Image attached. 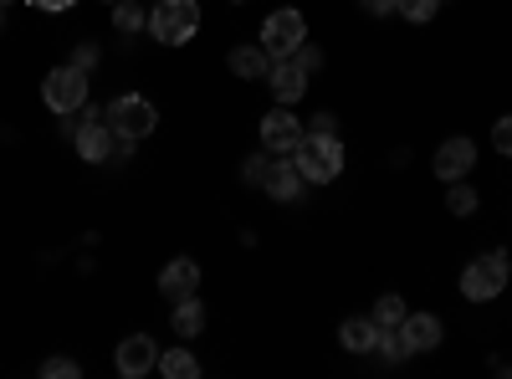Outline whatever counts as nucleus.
<instances>
[{"instance_id":"1","label":"nucleus","mask_w":512,"mask_h":379,"mask_svg":"<svg viewBox=\"0 0 512 379\" xmlns=\"http://www.w3.org/2000/svg\"><path fill=\"white\" fill-rule=\"evenodd\" d=\"M292 159H297V170H303L308 185H333L344 175V144H338V134H303Z\"/></svg>"},{"instance_id":"2","label":"nucleus","mask_w":512,"mask_h":379,"mask_svg":"<svg viewBox=\"0 0 512 379\" xmlns=\"http://www.w3.org/2000/svg\"><path fill=\"white\" fill-rule=\"evenodd\" d=\"M149 31L159 47H185L200 31V0H159L149 11Z\"/></svg>"},{"instance_id":"3","label":"nucleus","mask_w":512,"mask_h":379,"mask_svg":"<svg viewBox=\"0 0 512 379\" xmlns=\"http://www.w3.org/2000/svg\"><path fill=\"white\" fill-rule=\"evenodd\" d=\"M507 272H512L507 251H487V257H477L472 267L461 272V298H466V303H492V298H502Z\"/></svg>"},{"instance_id":"4","label":"nucleus","mask_w":512,"mask_h":379,"mask_svg":"<svg viewBox=\"0 0 512 379\" xmlns=\"http://www.w3.org/2000/svg\"><path fill=\"white\" fill-rule=\"evenodd\" d=\"M103 118H108V129H113L118 139H149V134L159 129V108H154L149 98H139V93L113 98V103L103 108Z\"/></svg>"},{"instance_id":"5","label":"nucleus","mask_w":512,"mask_h":379,"mask_svg":"<svg viewBox=\"0 0 512 379\" xmlns=\"http://www.w3.org/2000/svg\"><path fill=\"white\" fill-rule=\"evenodd\" d=\"M41 103H47L52 113H77L82 103H88V72H77L72 62L52 67L47 77H41Z\"/></svg>"},{"instance_id":"6","label":"nucleus","mask_w":512,"mask_h":379,"mask_svg":"<svg viewBox=\"0 0 512 379\" xmlns=\"http://www.w3.org/2000/svg\"><path fill=\"white\" fill-rule=\"evenodd\" d=\"M303 41H308V16L297 11V6H282V11H272V16L262 21V47H267L277 62L292 57Z\"/></svg>"},{"instance_id":"7","label":"nucleus","mask_w":512,"mask_h":379,"mask_svg":"<svg viewBox=\"0 0 512 379\" xmlns=\"http://www.w3.org/2000/svg\"><path fill=\"white\" fill-rule=\"evenodd\" d=\"M303 123H297V113L287 108V103H277L267 118H262V149L267 154H292L297 144H303Z\"/></svg>"},{"instance_id":"8","label":"nucleus","mask_w":512,"mask_h":379,"mask_svg":"<svg viewBox=\"0 0 512 379\" xmlns=\"http://www.w3.org/2000/svg\"><path fill=\"white\" fill-rule=\"evenodd\" d=\"M472 164H477V144L466 139V134H456V139H446L441 149H436V159H431V170H436V180H466L472 175Z\"/></svg>"},{"instance_id":"9","label":"nucleus","mask_w":512,"mask_h":379,"mask_svg":"<svg viewBox=\"0 0 512 379\" xmlns=\"http://www.w3.org/2000/svg\"><path fill=\"white\" fill-rule=\"evenodd\" d=\"M113 364H118L123 379H139V374L159 369V344L149 339V333H128V339L118 344V354H113Z\"/></svg>"},{"instance_id":"10","label":"nucleus","mask_w":512,"mask_h":379,"mask_svg":"<svg viewBox=\"0 0 512 379\" xmlns=\"http://www.w3.org/2000/svg\"><path fill=\"white\" fill-rule=\"evenodd\" d=\"M195 287H200V262H195V257H175V262H164V272H159V298H164V303L190 298Z\"/></svg>"},{"instance_id":"11","label":"nucleus","mask_w":512,"mask_h":379,"mask_svg":"<svg viewBox=\"0 0 512 379\" xmlns=\"http://www.w3.org/2000/svg\"><path fill=\"white\" fill-rule=\"evenodd\" d=\"M441 318L436 313H405L400 318V339H405V349L410 354H431V349H441Z\"/></svg>"},{"instance_id":"12","label":"nucleus","mask_w":512,"mask_h":379,"mask_svg":"<svg viewBox=\"0 0 512 379\" xmlns=\"http://www.w3.org/2000/svg\"><path fill=\"white\" fill-rule=\"evenodd\" d=\"M72 144H77V154L88 159V164H108L113 149H118V134L108 129V118H98V123H82Z\"/></svg>"},{"instance_id":"13","label":"nucleus","mask_w":512,"mask_h":379,"mask_svg":"<svg viewBox=\"0 0 512 379\" xmlns=\"http://www.w3.org/2000/svg\"><path fill=\"white\" fill-rule=\"evenodd\" d=\"M303 170H297V159L292 154H282V159H272V170H267V180H262V190L272 195V200H297L303 195Z\"/></svg>"},{"instance_id":"14","label":"nucleus","mask_w":512,"mask_h":379,"mask_svg":"<svg viewBox=\"0 0 512 379\" xmlns=\"http://www.w3.org/2000/svg\"><path fill=\"white\" fill-rule=\"evenodd\" d=\"M267 82H272V98L277 103H297V98H303L308 93V72L303 67H297L292 57H282V62H272V72H267Z\"/></svg>"},{"instance_id":"15","label":"nucleus","mask_w":512,"mask_h":379,"mask_svg":"<svg viewBox=\"0 0 512 379\" xmlns=\"http://www.w3.org/2000/svg\"><path fill=\"white\" fill-rule=\"evenodd\" d=\"M338 344H344L349 354H369V349L379 344L374 318H344V323H338Z\"/></svg>"},{"instance_id":"16","label":"nucleus","mask_w":512,"mask_h":379,"mask_svg":"<svg viewBox=\"0 0 512 379\" xmlns=\"http://www.w3.org/2000/svg\"><path fill=\"white\" fill-rule=\"evenodd\" d=\"M226 62H231V72H236V77H246V82H251V77H267L277 57H272L267 47H231V57H226Z\"/></svg>"},{"instance_id":"17","label":"nucleus","mask_w":512,"mask_h":379,"mask_svg":"<svg viewBox=\"0 0 512 379\" xmlns=\"http://www.w3.org/2000/svg\"><path fill=\"white\" fill-rule=\"evenodd\" d=\"M169 323H175L180 339H200V328H205V308H200L195 292H190V298H180V303H169Z\"/></svg>"},{"instance_id":"18","label":"nucleus","mask_w":512,"mask_h":379,"mask_svg":"<svg viewBox=\"0 0 512 379\" xmlns=\"http://www.w3.org/2000/svg\"><path fill=\"white\" fill-rule=\"evenodd\" d=\"M159 374H164V379H195V374H200V359H195L190 349L175 344V349L159 354Z\"/></svg>"},{"instance_id":"19","label":"nucleus","mask_w":512,"mask_h":379,"mask_svg":"<svg viewBox=\"0 0 512 379\" xmlns=\"http://www.w3.org/2000/svg\"><path fill=\"white\" fill-rule=\"evenodd\" d=\"M477 190L472 185H466V180H451L446 185V210H451V216H477Z\"/></svg>"},{"instance_id":"20","label":"nucleus","mask_w":512,"mask_h":379,"mask_svg":"<svg viewBox=\"0 0 512 379\" xmlns=\"http://www.w3.org/2000/svg\"><path fill=\"white\" fill-rule=\"evenodd\" d=\"M410 308H405V298H400V292H384V298L374 303V328H400V318H405Z\"/></svg>"},{"instance_id":"21","label":"nucleus","mask_w":512,"mask_h":379,"mask_svg":"<svg viewBox=\"0 0 512 379\" xmlns=\"http://www.w3.org/2000/svg\"><path fill=\"white\" fill-rule=\"evenodd\" d=\"M113 26H118L123 36H134V31H144V26H149V11H144V6H134V0H118V6H113Z\"/></svg>"},{"instance_id":"22","label":"nucleus","mask_w":512,"mask_h":379,"mask_svg":"<svg viewBox=\"0 0 512 379\" xmlns=\"http://www.w3.org/2000/svg\"><path fill=\"white\" fill-rule=\"evenodd\" d=\"M395 11H400L405 21L425 26V21H436V11H441V0H395Z\"/></svg>"},{"instance_id":"23","label":"nucleus","mask_w":512,"mask_h":379,"mask_svg":"<svg viewBox=\"0 0 512 379\" xmlns=\"http://www.w3.org/2000/svg\"><path fill=\"white\" fill-rule=\"evenodd\" d=\"M390 364H400V359H410V349H405V339H400V328H379V344H374Z\"/></svg>"},{"instance_id":"24","label":"nucleus","mask_w":512,"mask_h":379,"mask_svg":"<svg viewBox=\"0 0 512 379\" xmlns=\"http://www.w3.org/2000/svg\"><path fill=\"white\" fill-rule=\"evenodd\" d=\"M82 364L67 359V354H52V359H41V379H77Z\"/></svg>"},{"instance_id":"25","label":"nucleus","mask_w":512,"mask_h":379,"mask_svg":"<svg viewBox=\"0 0 512 379\" xmlns=\"http://www.w3.org/2000/svg\"><path fill=\"white\" fill-rule=\"evenodd\" d=\"M267 170H272V154H267V149H262V154H246L241 180H246V185H262V180H267Z\"/></svg>"},{"instance_id":"26","label":"nucleus","mask_w":512,"mask_h":379,"mask_svg":"<svg viewBox=\"0 0 512 379\" xmlns=\"http://www.w3.org/2000/svg\"><path fill=\"white\" fill-rule=\"evenodd\" d=\"M292 62H297V67H303V72L313 77V72L323 67V47H313V41H303V47H297V52H292Z\"/></svg>"},{"instance_id":"27","label":"nucleus","mask_w":512,"mask_h":379,"mask_svg":"<svg viewBox=\"0 0 512 379\" xmlns=\"http://www.w3.org/2000/svg\"><path fill=\"white\" fill-rule=\"evenodd\" d=\"M492 144H497V154H507V159H512V113L492 123Z\"/></svg>"},{"instance_id":"28","label":"nucleus","mask_w":512,"mask_h":379,"mask_svg":"<svg viewBox=\"0 0 512 379\" xmlns=\"http://www.w3.org/2000/svg\"><path fill=\"white\" fill-rule=\"evenodd\" d=\"M98 57H103V52L93 47V41H82V47L72 52V67H77V72H93V67H98Z\"/></svg>"},{"instance_id":"29","label":"nucleus","mask_w":512,"mask_h":379,"mask_svg":"<svg viewBox=\"0 0 512 379\" xmlns=\"http://www.w3.org/2000/svg\"><path fill=\"white\" fill-rule=\"evenodd\" d=\"M303 129H308V134H338V118H333V113H313Z\"/></svg>"},{"instance_id":"30","label":"nucleus","mask_w":512,"mask_h":379,"mask_svg":"<svg viewBox=\"0 0 512 379\" xmlns=\"http://www.w3.org/2000/svg\"><path fill=\"white\" fill-rule=\"evenodd\" d=\"M359 11H364V16H390L395 0H359Z\"/></svg>"},{"instance_id":"31","label":"nucleus","mask_w":512,"mask_h":379,"mask_svg":"<svg viewBox=\"0 0 512 379\" xmlns=\"http://www.w3.org/2000/svg\"><path fill=\"white\" fill-rule=\"evenodd\" d=\"M31 6H36V11H72L77 0H31Z\"/></svg>"},{"instance_id":"32","label":"nucleus","mask_w":512,"mask_h":379,"mask_svg":"<svg viewBox=\"0 0 512 379\" xmlns=\"http://www.w3.org/2000/svg\"><path fill=\"white\" fill-rule=\"evenodd\" d=\"M6 6H16V0H0V11H6Z\"/></svg>"},{"instance_id":"33","label":"nucleus","mask_w":512,"mask_h":379,"mask_svg":"<svg viewBox=\"0 0 512 379\" xmlns=\"http://www.w3.org/2000/svg\"><path fill=\"white\" fill-rule=\"evenodd\" d=\"M108 6H118V0H108Z\"/></svg>"},{"instance_id":"34","label":"nucleus","mask_w":512,"mask_h":379,"mask_svg":"<svg viewBox=\"0 0 512 379\" xmlns=\"http://www.w3.org/2000/svg\"><path fill=\"white\" fill-rule=\"evenodd\" d=\"M441 6H446V0H441Z\"/></svg>"}]
</instances>
